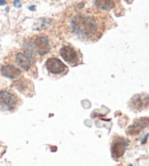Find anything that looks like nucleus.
Returning a JSON list of instances; mask_svg holds the SVG:
<instances>
[{"mask_svg":"<svg viewBox=\"0 0 149 166\" xmlns=\"http://www.w3.org/2000/svg\"><path fill=\"white\" fill-rule=\"evenodd\" d=\"M23 48L27 50V55L29 57H33L35 53H36V47H35V44L31 42V41H25L24 45H23Z\"/></svg>","mask_w":149,"mask_h":166,"instance_id":"9b49d317","label":"nucleus"},{"mask_svg":"<svg viewBox=\"0 0 149 166\" xmlns=\"http://www.w3.org/2000/svg\"><path fill=\"white\" fill-rule=\"evenodd\" d=\"M1 73H3V76L7 77V78L15 79V78H19L21 76V70L14 65H3Z\"/></svg>","mask_w":149,"mask_h":166,"instance_id":"6e6552de","label":"nucleus"},{"mask_svg":"<svg viewBox=\"0 0 149 166\" xmlns=\"http://www.w3.org/2000/svg\"><path fill=\"white\" fill-rule=\"evenodd\" d=\"M15 61L24 70H29L31 68V58L24 53H17L15 55Z\"/></svg>","mask_w":149,"mask_h":166,"instance_id":"1a4fd4ad","label":"nucleus"},{"mask_svg":"<svg viewBox=\"0 0 149 166\" xmlns=\"http://www.w3.org/2000/svg\"><path fill=\"white\" fill-rule=\"evenodd\" d=\"M60 54L62 56V58L64 61H67L68 63L72 64V65H76L77 62H78V54L77 52L74 50V48L72 46H64L61 48L60 50Z\"/></svg>","mask_w":149,"mask_h":166,"instance_id":"20e7f679","label":"nucleus"},{"mask_svg":"<svg viewBox=\"0 0 149 166\" xmlns=\"http://www.w3.org/2000/svg\"><path fill=\"white\" fill-rule=\"evenodd\" d=\"M72 31L83 39H88L98 33L99 23L95 17L87 14H78L73 16L70 21Z\"/></svg>","mask_w":149,"mask_h":166,"instance_id":"f257e3e1","label":"nucleus"},{"mask_svg":"<svg viewBox=\"0 0 149 166\" xmlns=\"http://www.w3.org/2000/svg\"><path fill=\"white\" fill-rule=\"evenodd\" d=\"M148 126V118L144 117V118H140V119H136L127 129V134L130 135H136L139 134L143 128H146Z\"/></svg>","mask_w":149,"mask_h":166,"instance_id":"0eeeda50","label":"nucleus"},{"mask_svg":"<svg viewBox=\"0 0 149 166\" xmlns=\"http://www.w3.org/2000/svg\"><path fill=\"white\" fill-rule=\"evenodd\" d=\"M16 104V98L8 92H0V109L13 110Z\"/></svg>","mask_w":149,"mask_h":166,"instance_id":"39448f33","label":"nucleus"},{"mask_svg":"<svg viewBox=\"0 0 149 166\" xmlns=\"http://www.w3.org/2000/svg\"><path fill=\"white\" fill-rule=\"evenodd\" d=\"M46 68H47L48 72L54 73V74H60V73L67 72V66L64 65V63L61 62V60H59L56 57L48 58L46 61Z\"/></svg>","mask_w":149,"mask_h":166,"instance_id":"7ed1b4c3","label":"nucleus"},{"mask_svg":"<svg viewBox=\"0 0 149 166\" xmlns=\"http://www.w3.org/2000/svg\"><path fill=\"white\" fill-rule=\"evenodd\" d=\"M128 141L124 137H116L111 144V156L114 159H119L124 156Z\"/></svg>","mask_w":149,"mask_h":166,"instance_id":"f03ea898","label":"nucleus"},{"mask_svg":"<svg viewBox=\"0 0 149 166\" xmlns=\"http://www.w3.org/2000/svg\"><path fill=\"white\" fill-rule=\"evenodd\" d=\"M6 0H0V6H5L6 5Z\"/></svg>","mask_w":149,"mask_h":166,"instance_id":"ddd939ff","label":"nucleus"},{"mask_svg":"<svg viewBox=\"0 0 149 166\" xmlns=\"http://www.w3.org/2000/svg\"><path fill=\"white\" fill-rule=\"evenodd\" d=\"M33 44H35V47L38 50V54L39 55H45L51 49V45H49L48 38L46 36H38L35 39V42Z\"/></svg>","mask_w":149,"mask_h":166,"instance_id":"423d86ee","label":"nucleus"},{"mask_svg":"<svg viewBox=\"0 0 149 166\" xmlns=\"http://www.w3.org/2000/svg\"><path fill=\"white\" fill-rule=\"evenodd\" d=\"M95 5L103 11H110L115 7V0H96Z\"/></svg>","mask_w":149,"mask_h":166,"instance_id":"9d476101","label":"nucleus"},{"mask_svg":"<svg viewBox=\"0 0 149 166\" xmlns=\"http://www.w3.org/2000/svg\"><path fill=\"white\" fill-rule=\"evenodd\" d=\"M14 6L20 8L21 7V0H15V1H14Z\"/></svg>","mask_w":149,"mask_h":166,"instance_id":"f8f14e48","label":"nucleus"}]
</instances>
